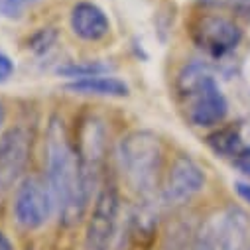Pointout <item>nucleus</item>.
<instances>
[{
    "label": "nucleus",
    "mask_w": 250,
    "mask_h": 250,
    "mask_svg": "<svg viewBox=\"0 0 250 250\" xmlns=\"http://www.w3.org/2000/svg\"><path fill=\"white\" fill-rule=\"evenodd\" d=\"M250 238V215L234 203L209 213L193 232L187 250H244Z\"/></svg>",
    "instance_id": "20e7f679"
},
{
    "label": "nucleus",
    "mask_w": 250,
    "mask_h": 250,
    "mask_svg": "<svg viewBox=\"0 0 250 250\" xmlns=\"http://www.w3.org/2000/svg\"><path fill=\"white\" fill-rule=\"evenodd\" d=\"M0 250H14V246H12V242H10V238L0 230Z\"/></svg>",
    "instance_id": "412c9836"
},
{
    "label": "nucleus",
    "mask_w": 250,
    "mask_h": 250,
    "mask_svg": "<svg viewBox=\"0 0 250 250\" xmlns=\"http://www.w3.org/2000/svg\"><path fill=\"white\" fill-rule=\"evenodd\" d=\"M207 146L211 148V152L215 156L232 162L246 148L240 124H236V122L227 124L225 122V124H221V126L213 128L207 136Z\"/></svg>",
    "instance_id": "ddd939ff"
},
{
    "label": "nucleus",
    "mask_w": 250,
    "mask_h": 250,
    "mask_svg": "<svg viewBox=\"0 0 250 250\" xmlns=\"http://www.w3.org/2000/svg\"><path fill=\"white\" fill-rule=\"evenodd\" d=\"M69 26L83 42H101L110 34V20L101 6L89 0H81L71 8Z\"/></svg>",
    "instance_id": "9b49d317"
},
{
    "label": "nucleus",
    "mask_w": 250,
    "mask_h": 250,
    "mask_svg": "<svg viewBox=\"0 0 250 250\" xmlns=\"http://www.w3.org/2000/svg\"><path fill=\"white\" fill-rule=\"evenodd\" d=\"M55 40H57V32L53 28H42L30 38V49L34 53L42 55V53H45V51H49L53 47Z\"/></svg>",
    "instance_id": "dca6fc26"
},
{
    "label": "nucleus",
    "mask_w": 250,
    "mask_h": 250,
    "mask_svg": "<svg viewBox=\"0 0 250 250\" xmlns=\"http://www.w3.org/2000/svg\"><path fill=\"white\" fill-rule=\"evenodd\" d=\"M244 250H250V238H248V244H246V248Z\"/></svg>",
    "instance_id": "5701e85b"
},
{
    "label": "nucleus",
    "mask_w": 250,
    "mask_h": 250,
    "mask_svg": "<svg viewBox=\"0 0 250 250\" xmlns=\"http://www.w3.org/2000/svg\"><path fill=\"white\" fill-rule=\"evenodd\" d=\"M45 181L55 201V217L63 227L77 225L89 211L93 189L87 185L75 144L63 118L53 116L47 122L43 140Z\"/></svg>",
    "instance_id": "f257e3e1"
},
{
    "label": "nucleus",
    "mask_w": 250,
    "mask_h": 250,
    "mask_svg": "<svg viewBox=\"0 0 250 250\" xmlns=\"http://www.w3.org/2000/svg\"><path fill=\"white\" fill-rule=\"evenodd\" d=\"M4 106L2 104H0V130H2V124H4ZM0 138H2V136H0Z\"/></svg>",
    "instance_id": "4be33fe9"
},
{
    "label": "nucleus",
    "mask_w": 250,
    "mask_h": 250,
    "mask_svg": "<svg viewBox=\"0 0 250 250\" xmlns=\"http://www.w3.org/2000/svg\"><path fill=\"white\" fill-rule=\"evenodd\" d=\"M207 183V173L189 154H179L169 164L160 185V205L166 209H181L189 205Z\"/></svg>",
    "instance_id": "423d86ee"
},
{
    "label": "nucleus",
    "mask_w": 250,
    "mask_h": 250,
    "mask_svg": "<svg viewBox=\"0 0 250 250\" xmlns=\"http://www.w3.org/2000/svg\"><path fill=\"white\" fill-rule=\"evenodd\" d=\"M12 213L16 223L26 230L42 229L55 217V201L43 175L26 173L14 189Z\"/></svg>",
    "instance_id": "0eeeda50"
},
{
    "label": "nucleus",
    "mask_w": 250,
    "mask_h": 250,
    "mask_svg": "<svg viewBox=\"0 0 250 250\" xmlns=\"http://www.w3.org/2000/svg\"><path fill=\"white\" fill-rule=\"evenodd\" d=\"M40 0H0V16L20 18L28 8H32Z\"/></svg>",
    "instance_id": "f3484780"
},
{
    "label": "nucleus",
    "mask_w": 250,
    "mask_h": 250,
    "mask_svg": "<svg viewBox=\"0 0 250 250\" xmlns=\"http://www.w3.org/2000/svg\"><path fill=\"white\" fill-rule=\"evenodd\" d=\"M197 4L203 10L232 14V18L240 16L250 20V0H197Z\"/></svg>",
    "instance_id": "2eb2a0df"
},
{
    "label": "nucleus",
    "mask_w": 250,
    "mask_h": 250,
    "mask_svg": "<svg viewBox=\"0 0 250 250\" xmlns=\"http://www.w3.org/2000/svg\"><path fill=\"white\" fill-rule=\"evenodd\" d=\"M120 197L112 181H104L95 197L91 217L85 229L83 250H110L116 238Z\"/></svg>",
    "instance_id": "6e6552de"
},
{
    "label": "nucleus",
    "mask_w": 250,
    "mask_h": 250,
    "mask_svg": "<svg viewBox=\"0 0 250 250\" xmlns=\"http://www.w3.org/2000/svg\"><path fill=\"white\" fill-rule=\"evenodd\" d=\"M67 91H71L75 95L110 97V99H122V97H128V93H130L128 85L114 75H97V77L77 79L67 85Z\"/></svg>",
    "instance_id": "f8f14e48"
},
{
    "label": "nucleus",
    "mask_w": 250,
    "mask_h": 250,
    "mask_svg": "<svg viewBox=\"0 0 250 250\" xmlns=\"http://www.w3.org/2000/svg\"><path fill=\"white\" fill-rule=\"evenodd\" d=\"M191 40L209 61H227L242 43L244 32L240 24L223 12L205 10L191 22Z\"/></svg>",
    "instance_id": "39448f33"
},
{
    "label": "nucleus",
    "mask_w": 250,
    "mask_h": 250,
    "mask_svg": "<svg viewBox=\"0 0 250 250\" xmlns=\"http://www.w3.org/2000/svg\"><path fill=\"white\" fill-rule=\"evenodd\" d=\"M32 136L24 126H12L0 138V199L14 191L30 162Z\"/></svg>",
    "instance_id": "9d476101"
},
{
    "label": "nucleus",
    "mask_w": 250,
    "mask_h": 250,
    "mask_svg": "<svg viewBox=\"0 0 250 250\" xmlns=\"http://www.w3.org/2000/svg\"><path fill=\"white\" fill-rule=\"evenodd\" d=\"M14 75V61L0 49V83H6Z\"/></svg>",
    "instance_id": "6ab92c4d"
},
{
    "label": "nucleus",
    "mask_w": 250,
    "mask_h": 250,
    "mask_svg": "<svg viewBox=\"0 0 250 250\" xmlns=\"http://www.w3.org/2000/svg\"><path fill=\"white\" fill-rule=\"evenodd\" d=\"M116 166L130 189L140 199L154 197L164 179V146L148 130H132L116 146Z\"/></svg>",
    "instance_id": "7ed1b4c3"
},
{
    "label": "nucleus",
    "mask_w": 250,
    "mask_h": 250,
    "mask_svg": "<svg viewBox=\"0 0 250 250\" xmlns=\"http://www.w3.org/2000/svg\"><path fill=\"white\" fill-rule=\"evenodd\" d=\"M108 134L104 122L97 116H89L81 122V128L75 140V150L79 156L81 171L87 185L93 191H99L101 179H103V166L106 156Z\"/></svg>",
    "instance_id": "1a4fd4ad"
},
{
    "label": "nucleus",
    "mask_w": 250,
    "mask_h": 250,
    "mask_svg": "<svg viewBox=\"0 0 250 250\" xmlns=\"http://www.w3.org/2000/svg\"><path fill=\"white\" fill-rule=\"evenodd\" d=\"M177 95L183 101L185 118L193 128L213 130L229 116V99L215 75L213 61L193 59L177 73Z\"/></svg>",
    "instance_id": "f03ea898"
},
{
    "label": "nucleus",
    "mask_w": 250,
    "mask_h": 250,
    "mask_svg": "<svg viewBox=\"0 0 250 250\" xmlns=\"http://www.w3.org/2000/svg\"><path fill=\"white\" fill-rule=\"evenodd\" d=\"M242 175H246V177H250V146H246L232 162H230Z\"/></svg>",
    "instance_id": "a211bd4d"
},
{
    "label": "nucleus",
    "mask_w": 250,
    "mask_h": 250,
    "mask_svg": "<svg viewBox=\"0 0 250 250\" xmlns=\"http://www.w3.org/2000/svg\"><path fill=\"white\" fill-rule=\"evenodd\" d=\"M234 191H236V195H238L246 205H250V183H248V181H236V183H234Z\"/></svg>",
    "instance_id": "aec40b11"
},
{
    "label": "nucleus",
    "mask_w": 250,
    "mask_h": 250,
    "mask_svg": "<svg viewBox=\"0 0 250 250\" xmlns=\"http://www.w3.org/2000/svg\"><path fill=\"white\" fill-rule=\"evenodd\" d=\"M110 65L99 59H89V61H71V63L59 65L57 67V75L59 77H67L71 81L77 79H87V77H97V75H108L110 73Z\"/></svg>",
    "instance_id": "4468645a"
}]
</instances>
